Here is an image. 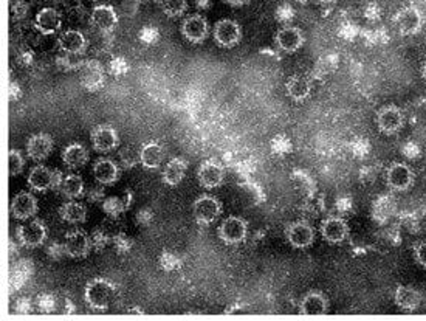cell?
<instances>
[{
	"instance_id": "cell-1",
	"label": "cell",
	"mask_w": 426,
	"mask_h": 321,
	"mask_svg": "<svg viewBox=\"0 0 426 321\" xmlns=\"http://www.w3.org/2000/svg\"><path fill=\"white\" fill-rule=\"evenodd\" d=\"M115 295V286L104 278L92 279L85 286L84 296L88 306L96 310H104L110 306Z\"/></svg>"
},
{
	"instance_id": "cell-2",
	"label": "cell",
	"mask_w": 426,
	"mask_h": 321,
	"mask_svg": "<svg viewBox=\"0 0 426 321\" xmlns=\"http://www.w3.org/2000/svg\"><path fill=\"white\" fill-rule=\"evenodd\" d=\"M62 173L59 170H50L44 165H37L30 171L28 185L31 189L45 192L48 189H61Z\"/></svg>"
},
{
	"instance_id": "cell-3",
	"label": "cell",
	"mask_w": 426,
	"mask_h": 321,
	"mask_svg": "<svg viewBox=\"0 0 426 321\" xmlns=\"http://www.w3.org/2000/svg\"><path fill=\"white\" fill-rule=\"evenodd\" d=\"M394 22H396V27L398 28L401 35L413 36V35L419 33V31L422 30L423 14L417 6L408 5L397 11L396 18H394Z\"/></svg>"
},
{
	"instance_id": "cell-4",
	"label": "cell",
	"mask_w": 426,
	"mask_h": 321,
	"mask_svg": "<svg viewBox=\"0 0 426 321\" xmlns=\"http://www.w3.org/2000/svg\"><path fill=\"white\" fill-rule=\"evenodd\" d=\"M375 122H377V127H379L380 132H383L386 135L397 134L405 124L403 110L397 106H394V104H389V106H384L377 112Z\"/></svg>"
},
{
	"instance_id": "cell-5",
	"label": "cell",
	"mask_w": 426,
	"mask_h": 321,
	"mask_svg": "<svg viewBox=\"0 0 426 321\" xmlns=\"http://www.w3.org/2000/svg\"><path fill=\"white\" fill-rule=\"evenodd\" d=\"M196 221L200 226H210L222 213V204L214 196H200L192 205Z\"/></svg>"
},
{
	"instance_id": "cell-6",
	"label": "cell",
	"mask_w": 426,
	"mask_h": 321,
	"mask_svg": "<svg viewBox=\"0 0 426 321\" xmlns=\"http://www.w3.org/2000/svg\"><path fill=\"white\" fill-rule=\"evenodd\" d=\"M214 41L220 47L231 48L240 42L242 39V28H240L236 21L231 19H222L214 25L213 31Z\"/></svg>"
},
{
	"instance_id": "cell-7",
	"label": "cell",
	"mask_w": 426,
	"mask_h": 321,
	"mask_svg": "<svg viewBox=\"0 0 426 321\" xmlns=\"http://www.w3.org/2000/svg\"><path fill=\"white\" fill-rule=\"evenodd\" d=\"M386 183L394 191H408L414 183V171L406 163H392L386 171Z\"/></svg>"
},
{
	"instance_id": "cell-8",
	"label": "cell",
	"mask_w": 426,
	"mask_h": 321,
	"mask_svg": "<svg viewBox=\"0 0 426 321\" xmlns=\"http://www.w3.org/2000/svg\"><path fill=\"white\" fill-rule=\"evenodd\" d=\"M247 233H248V223L242 218H237V216H230V218L225 219L222 222V226L219 227V238L225 244H230V245L242 243V240H245L247 238Z\"/></svg>"
},
{
	"instance_id": "cell-9",
	"label": "cell",
	"mask_w": 426,
	"mask_h": 321,
	"mask_svg": "<svg viewBox=\"0 0 426 321\" xmlns=\"http://www.w3.org/2000/svg\"><path fill=\"white\" fill-rule=\"evenodd\" d=\"M47 238V227L41 219H35L28 223H23L18 228V240L28 248L39 247L44 244Z\"/></svg>"
},
{
	"instance_id": "cell-10",
	"label": "cell",
	"mask_w": 426,
	"mask_h": 321,
	"mask_svg": "<svg viewBox=\"0 0 426 321\" xmlns=\"http://www.w3.org/2000/svg\"><path fill=\"white\" fill-rule=\"evenodd\" d=\"M182 35L192 44H202L210 35V25L203 16L192 14L182 23Z\"/></svg>"
},
{
	"instance_id": "cell-11",
	"label": "cell",
	"mask_w": 426,
	"mask_h": 321,
	"mask_svg": "<svg viewBox=\"0 0 426 321\" xmlns=\"http://www.w3.org/2000/svg\"><path fill=\"white\" fill-rule=\"evenodd\" d=\"M64 247H66V252L71 258H85L92 250V240L85 231L73 230L67 233Z\"/></svg>"
},
{
	"instance_id": "cell-12",
	"label": "cell",
	"mask_w": 426,
	"mask_h": 321,
	"mask_svg": "<svg viewBox=\"0 0 426 321\" xmlns=\"http://www.w3.org/2000/svg\"><path fill=\"white\" fill-rule=\"evenodd\" d=\"M287 240L295 248H307L315 243V230L307 222H293L287 227Z\"/></svg>"
},
{
	"instance_id": "cell-13",
	"label": "cell",
	"mask_w": 426,
	"mask_h": 321,
	"mask_svg": "<svg viewBox=\"0 0 426 321\" xmlns=\"http://www.w3.org/2000/svg\"><path fill=\"white\" fill-rule=\"evenodd\" d=\"M92 25L101 33H110L118 25V14L110 5H98L92 10Z\"/></svg>"
},
{
	"instance_id": "cell-14",
	"label": "cell",
	"mask_w": 426,
	"mask_h": 321,
	"mask_svg": "<svg viewBox=\"0 0 426 321\" xmlns=\"http://www.w3.org/2000/svg\"><path fill=\"white\" fill-rule=\"evenodd\" d=\"M92 143H93V148L98 152L114 151L119 143L118 132L109 124L96 126L92 131Z\"/></svg>"
},
{
	"instance_id": "cell-15",
	"label": "cell",
	"mask_w": 426,
	"mask_h": 321,
	"mask_svg": "<svg viewBox=\"0 0 426 321\" xmlns=\"http://www.w3.org/2000/svg\"><path fill=\"white\" fill-rule=\"evenodd\" d=\"M81 83L88 92H96L106 83V74H104V67L98 61H87L83 66V76Z\"/></svg>"
},
{
	"instance_id": "cell-16",
	"label": "cell",
	"mask_w": 426,
	"mask_h": 321,
	"mask_svg": "<svg viewBox=\"0 0 426 321\" xmlns=\"http://www.w3.org/2000/svg\"><path fill=\"white\" fill-rule=\"evenodd\" d=\"M197 179L203 188L214 189L223 183L225 171L217 162H203L199 166Z\"/></svg>"
},
{
	"instance_id": "cell-17",
	"label": "cell",
	"mask_w": 426,
	"mask_h": 321,
	"mask_svg": "<svg viewBox=\"0 0 426 321\" xmlns=\"http://www.w3.org/2000/svg\"><path fill=\"white\" fill-rule=\"evenodd\" d=\"M37 211V199L31 192H19L11 202L13 218L27 221Z\"/></svg>"
},
{
	"instance_id": "cell-18",
	"label": "cell",
	"mask_w": 426,
	"mask_h": 321,
	"mask_svg": "<svg viewBox=\"0 0 426 321\" xmlns=\"http://www.w3.org/2000/svg\"><path fill=\"white\" fill-rule=\"evenodd\" d=\"M275 41L280 50L287 53H295L304 45V35L302 31L296 27H283L276 33Z\"/></svg>"
},
{
	"instance_id": "cell-19",
	"label": "cell",
	"mask_w": 426,
	"mask_h": 321,
	"mask_svg": "<svg viewBox=\"0 0 426 321\" xmlns=\"http://www.w3.org/2000/svg\"><path fill=\"white\" fill-rule=\"evenodd\" d=\"M53 139L48 134H36L27 143V154L35 162H42L53 151Z\"/></svg>"
},
{
	"instance_id": "cell-20",
	"label": "cell",
	"mask_w": 426,
	"mask_h": 321,
	"mask_svg": "<svg viewBox=\"0 0 426 321\" xmlns=\"http://www.w3.org/2000/svg\"><path fill=\"white\" fill-rule=\"evenodd\" d=\"M349 227L341 218H327L321 223V235L331 244H338L348 238Z\"/></svg>"
},
{
	"instance_id": "cell-21",
	"label": "cell",
	"mask_w": 426,
	"mask_h": 321,
	"mask_svg": "<svg viewBox=\"0 0 426 321\" xmlns=\"http://www.w3.org/2000/svg\"><path fill=\"white\" fill-rule=\"evenodd\" d=\"M59 48L64 53L71 54H81L87 47L85 36L78 30H67L59 36L58 39Z\"/></svg>"
},
{
	"instance_id": "cell-22",
	"label": "cell",
	"mask_w": 426,
	"mask_h": 321,
	"mask_svg": "<svg viewBox=\"0 0 426 321\" xmlns=\"http://www.w3.org/2000/svg\"><path fill=\"white\" fill-rule=\"evenodd\" d=\"M61 14L54 8H44L35 19V25L42 35H54L61 28Z\"/></svg>"
},
{
	"instance_id": "cell-23",
	"label": "cell",
	"mask_w": 426,
	"mask_h": 321,
	"mask_svg": "<svg viewBox=\"0 0 426 321\" xmlns=\"http://www.w3.org/2000/svg\"><path fill=\"white\" fill-rule=\"evenodd\" d=\"M93 175L101 185H112L119 179V168L110 158H100L93 166Z\"/></svg>"
},
{
	"instance_id": "cell-24",
	"label": "cell",
	"mask_w": 426,
	"mask_h": 321,
	"mask_svg": "<svg viewBox=\"0 0 426 321\" xmlns=\"http://www.w3.org/2000/svg\"><path fill=\"white\" fill-rule=\"evenodd\" d=\"M287 95L290 96L293 101H304L307 100L312 93V81L304 75H293L288 78L285 84Z\"/></svg>"
},
{
	"instance_id": "cell-25",
	"label": "cell",
	"mask_w": 426,
	"mask_h": 321,
	"mask_svg": "<svg viewBox=\"0 0 426 321\" xmlns=\"http://www.w3.org/2000/svg\"><path fill=\"white\" fill-rule=\"evenodd\" d=\"M163 162V148L157 141L144 143L140 149V163L146 170H157Z\"/></svg>"
},
{
	"instance_id": "cell-26",
	"label": "cell",
	"mask_w": 426,
	"mask_h": 321,
	"mask_svg": "<svg viewBox=\"0 0 426 321\" xmlns=\"http://www.w3.org/2000/svg\"><path fill=\"white\" fill-rule=\"evenodd\" d=\"M62 162L71 170L81 168L88 162V151L81 143H71L62 151Z\"/></svg>"
},
{
	"instance_id": "cell-27",
	"label": "cell",
	"mask_w": 426,
	"mask_h": 321,
	"mask_svg": "<svg viewBox=\"0 0 426 321\" xmlns=\"http://www.w3.org/2000/svg\"><path fill=\"white\" fill-rule=\"evenodd\" d=\"M188 171V162L182 157H175L170 160V163L166 165L163 171V182L170 187H177L187 175Z\"/></svg>"
},
{
	"instance_id": "cell-28",
	"label": "cell",
	"mask_w": 426,
	"mask_h": 321,
	"mask_svg": "<svg viewBox=\"0 0 426 321\" xmlns=\"http://www.w3.org/2000/svg\"><path fill=\"white\" fill-rule=\"evenodd\" d=\"M329 309L327 298L319 292H310L301 301V312L304 315H323Z\"/></svg>"
},
{
	"instance_id": "cell-29",
	"label": "cell",
	"mask_w": 426,
	"mask_h": 321,
	"mask_svg": "<svg viewBox=\"0 0 426 321\" xmlns=\"http://www.w3.org/2000/svg\"><path fill=\"white\" fill-rule=\"evenodd\" d=\"M394 300H396V304L398 308L405 310H414L420 306L422 296L414 287L398 286L396 293H394Z\"/></svg>"
},
{
	"instance_id": "cell-30",
	"label": "cell",
	"mask_w": 426,
	"mask_h": 321,
	"mask_svg": "<svg viewBox=\"0 0 426 321\" xmlns=\"http://www.w3.org/2000/svg\"><path fill=\"white\" fill-rule=\"evenodd\" d=\"M62 221L69 223H83L87 219L85 206L79 202H66L59 210Z\"/></svg>"
},
{
	"instance_id": "cell-31",
	"label": "cell",
	"mask_w": 426,
	"mask_h": 321,
	"mask_svg": "<svg viewBox=\"0 0 426 321\" xmlns=\"http://www.w3.org/2000/svg\"><path fill=\"white\" fill-rule=\"evenodd\" d=\"M62 194L69 199H78L83 196L84 192V180L76 174H70L67 177H64L61 185Z\"/></svg>"
},
{
	"instance_id": "cell-32",
	"label": "cell",
	"mask_w": 426,
	"mask_h": 321,
	"mask_svg": "<svg viewBox=\"0 0 426 321\" xmlns=\"http://www.w3.org/2000/svg\"><path fill=\"white\" fill-rule=\"evenodd\" d=\"M162 11L170 18H179L188 8V0H160Z\"/></svg>"
},
{
	"instance_id": "cell-33",
	"label": "cell",
	"mask_w": 426,
	"mask_h": 321,
	"mask_svg": "<svg viewBox=\"0 0 426 321\" xmlns=\"http://www.w3.org/2000/svg\"><path fill=\"white\" fill-rule=\"evenodd\" d=\"M126 208H127V204L119 197H109L102 202V210H104V213L109 214L110 218H117V216L123 214Z\"/></svg>"
},
{
	"instance_id": "cell-34",
	"label": "cell",
	"mask_w": 426,
	"mask_h": 321,
	"mask_svg": "<svg viewBox=\"0 0 426 321\" xmlns=\"http://www.w3.org/2000/svg\"><path fill=\"white\" fill-rule=\"evenodd\" d=\"M8 162H10V175L11 177H16V175H19L23 171V157L19 151L16 149H10V156H8Z\"/></svg>"
},
{
	"instance_id": "cell-35",
	"label": "cell",
	"mask_w": 426,
	"mask_h": 321,
	"mask_svg": "<svg viewBox=\"0 0 426 321\" xmlns=\"http://www.w3.org/2000/svg\"><path fill=\"white\" fill-rule=\"evenodd\" d=\"M122 163L124 168H132L140 163V151L135 152L132 148H126L122 151Z\"/></svg>"
},
{
	"instance_id": "cell-36",
	"label": "cell",
	"mask_w": 426,
	"mask_h": 321,
	"mask_svg": "<svg viewBox=\"0 0 426 321\" xmlns=\"http://www.w3.org/2000/svg\"><path fill=\"white\" fill-rule=\"evenodd\" d=\"M90 240H92L93 250L101 252V250H104V247L107 245V235L102 230H96V231L92 233Z\"/></svg>"
},
{
	"instance_id": "cell-37",
	"label": "cell",
	"mask_w": 426,
	"mask_h": 321,
	"mask_svg": "<svg viewBox=\"0 0 426 321\" xmlns=\"http://www.w3.org/2000/svg\"><path fill=\"white\" fill-rule=\"evenodd\" d=\"M160 264H162V267H163L165 270L171 272V270H175L177 267L180 266V261H179V258H177L175 255L165 252V253L162 255V258H160Z\"/></svg>"
},
{
	"instance_id": "cell-38",
	"label": "cell",
	"mask_w": 426,
	"mask_h": 321,
	"mask_svg": "<svg viewBox=\"0 0 426 321\" xmlns=\"http://www.w3.org/2000/svg\"><path fill=\"white\" fill-rule=\"evenodd\" d=\"M132 247V240L129 239L126 235H117L115 236V248L118 253H127L129 250H131Z\"/></svg>"
},
{
	"instance_id": "cell-39",
	"label": "cell",
	"mask_w": 426,
	"mask_h": 321,
	"mask_svg": "<svg viewBox=\"0 0 426 321\" xmlns=\"http://www.w3.org/2000/svg\"><path fill=\"white\" fill-rule=\"evenodd\" d=\"M127 70H129V66L123 58H118L110 62V71L117 76H123Z\"/></svg>"
},
{
	"instance_id": "cell-40",
	"label": "cell",
	"mask_w": 426,
	"mask_h": 321,
	"mask_svg": "<svg viewBox=\"0 0 426 321\" xmlns=\"http://www.w3.org/2000/svg\"><path fill=\"white\" fill-rule=\"evenodd\" d=\"M414 256L420 266L426 267V240H422V243L414 248Z\"/></svg>"
},
{
	"instance_id": "cell-41",
	"label": "cell",
	"mask_w": 426,
	"mask_h": 321,
	"mask_svg": "<svg viewBox=\"0 0 426 321\" xmlns=\"http://www.w3.org/2000/svg\"><path fill=\"white\" fill-rule=\"evenodd\" d=\"M152 218H154V214H152L150 210H140V213L136 214V221L141 222L143 226H148V223L152 221Z\"/></svg>"
},
{
	"instance_id": "cell-42",
	"label": "cell",
	"mask_w": 426,
	"mask_h": 321,
	"mask_svg": "<svg viewBox=\"0 0 426 321\" xmlns=\"http://www.w3.org/2000/svg\"><path fill=\"white\" fill-rule=\"evenodd\" d=\"M41 308H42L45 312H50V310L54 308V300L52 298L50 295H44V296H41Z\"/></svg>"
},
{
	"instance_id": "cell-43",
	"label": "cell",
	"mask_w": 426,
	"mask_h": 321,
	"mask_svg": "<svg viewBox=\"0 0 426 321\" xmlns=\"http://www.w3.org/2000/svg\"><path fill=\"white\" fill-rule=\"evenodd\" d=\"M102 192L101 191H90V194H88V199H90V202H100L102 200Z\"/></svg>"
},
{
	"instance_id": "cell-44",
	"label": "cell",
	"mask_w": 426,
	"mask_h": 321,
	"mask_svg": "<svg viewBox=\"0 0 426 321\" xmlns=\"http://www.w3.org/2000/svg\"><path fill=\"white\" fill-rule=\"evenodd\" d=\"M316 2L321 5H332L336 2V0H316Z\"/></svg>"
},
{
	"instance_id": "cell-45",
	"label": "cell",
	"mask_w": 426,
	"mask_h": 321,
	"mask_svg": "<svg viewBox=\"0 0 426 321\" xmlns=\"http://www.w3.org/2000/svg\"><path fill=\"white\" fill-rule=\"evenodd\" d=\"M422 75H423V78H425V81H426V61L423 62V67H422Z\"/></svg>"
}]
</instances>
